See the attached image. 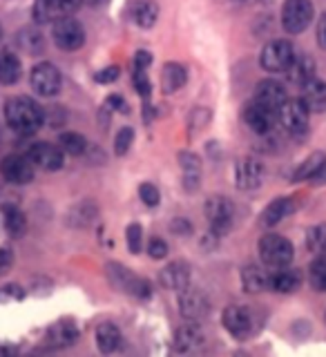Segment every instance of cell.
<instances>
[{
    "mask_svg": "<svg viewBox=\"0 0 326 357\" xmlns=\"http://www.w3.org/2000/svg\"><path fill=\"white\" fill-rule=\"evenodd\" d=\"M59 145L63 152L72 156H81L87 150V141L83 134H78V132H63L59 137Z\"/></svg>",
    "mask_w": 326,
    "mask_h": 357,
    "instance_id": "cell-36",
    "label": "cell"
},
{
    "mask_svg": "<svg viewBox=\"0 0 326 357\" xmlns=\"http://www.w3.org/2000/svg\"><path fill=\"white\" fill-rule=\"evenodd\" d=\"M309 284L318 293H326V255H320L309 266Z\"/></svg>",
    "mask_w": 326,
    "mask_h": 357,
    "instance_id": "cell-35",
    "label": "cell"
},
{
    "mask_svg": "<svg viewBox=\"0 0 326 357\" xmlns=\"http://www.w3.org/2000/svg\"><path fill=\"white\" fill-rule=\"evenodd\" d=\"M22 297H25V290L16 284H9L0 290V301H11V299H22Z\"/></svg>",
    "mask_w": 326,
    "mask_h": 357,
    "instance_id": "cell-45",
    "label": "cell"
},
{
    "mask_svg": "<svg viewBox=\"0 0 326 357\" xmlns=\"http://www.w3.org/2000/svg\"><path fill=\"white\" fill-rule=\"evenodd\" d=\"M98 217V208L96 204H92V201H78L76 206L70 208V212H67V226L72 228H78V230H85L89 226H94V221Z\"/></svg>",
    "mask_w": 326,
    "mask_h": 357,
    "instance_id": "cell-21",
    "label": "cell"
},
{
    "mask_svg": "<svg viewBox=\"0 0 326 357\" xmlns=\"http://www.w3.org/2000/svg\"><path fill=\"white\" fill-rule=\"evenodd\" d=\"M63 121H65V114H63V109L61 107H50V109H45V123H50L52 128H61L63 126Z\"/></svg>",
    "mask_w": 326,
    "mask_h": 357,
    "instance_id": "cell-46",
    "label": "cell"
},
{
    "mask_svg": "<svg viewBox=\"0 0 326 357\" xmlns=\"http://www.w3.org/2000/svg\"><path fill=\"white\" fill-rule=\"evenodd\" d=\"M141 239H143V232L139 223H130L128 230H126V241H128V248L132 255H139L141 252Z\"/></svg>",
    "mask_w": 326,
    "mask_h": 357,
    "instance_id": "cell-38",
    "label": "cell"
},
{
    "mask_svg": "<svg viewBox=\"0 0 326 357\" xmlns=\"http://www.w3.org/2000/svg\"><path fill=\"white\" fill-rule=\"evenodd\" d=\"M22 65L11 52H0V85H16L20 81Z\"/></svg>",
    "mask_w": 326,
    "mask_h": 357,
    "instance_id": "cell-27",
    "label": "cell"
},
{
    "mask_svg": "<svg viewBox=\"0 0 326 357\" xmlns=\"http://www.w3.org/2000/svg\"><path fill=\"white\" fill-rule=\"evenodd\" d=\"M286 98H288L286 87L279 81H273V78H264V81H260L255 87V100H257V103H262V105L271 107L275 112H279V107L284 105Z\"/></svg>",
    "mask_w": 326,
    "mask_h": 357,
    "instance_id": "cell-16",
    "label": "cell"
},
{
    "mask_svg": "<svg viewBox=\"0 0 326 357\" xmlns=\"http://www.w3.org/2000/svg\"><path fill=\"white\" fill-rule=\"evenodd\" d=\"M16 45H18L20 52H25L29 56H36V54H40L45 50V38H43V33L38 29L25 27V29H20L16 33Z\"/></svg>",
    "mask_w": 326,
    "mask_h": 357,
    "instance_id": "cell-31",
    "label": "cell"
},
{
    "mask_svg": "<svg viewBox=\"0 0 326 357\" xmlns=\"http://www.w3.org/2000/svg\"><path fill=\"white\" fill-rule=\"evenodd\" d=\"M309 116L311 109L302 98H286L284 105L277 112V119L282 121L286 132L293 134V137H304L309 132Z\"/></svg>",
    "mask_w": 326,
    "mask_h": 357,
    "instance_id": "cell-5",
    "label": "cell"
},
{
    "mask_svg": "<svg viewBox=\"0 0 326 357\" xmlns=\"http://www.w3.org/2000/svg\"><path fill=\"white\" fill-rule=\"evenodd\" d=\"M179 165H181V172H184V188L188 192L199 188L201 183V159L190 150L179 152Z\"/></svg>",
    "mask_w": 326,
    "mask_h": 357,
    "instance_id": "cell-22",
    "label": "cell"
},
{
    "mask_svg": "<svg viewBox=\"0 0 326 357\" xmlns=\"http://www.w3.org/2000/svg\"><path fill=\"white\" fill-rule=\"evenodd\" d=\"M179 312L190 321H201L210 312V301L204 290L186 286L179 290Z\"/></svg>",
    "mask_w": 326,
    "mask_h": 357,
    "instance_id": "cell-12",
    "label": "cell"
},
{
    "mask_svg": "<svg viewBox=\"0 0 326 357\" xmlns=\"http://www.w3.org/2000/svg\"><path fill=\"white\" fill-rule=\"evenodd\" d=\"M286 74H288V81L293 85L304 87L316 78V61H313L309 54H299V56L295 54V59L286 70Z\"/></svg>",
    "mask_w": 326,
    "mask_h": 357,
    "instance_id": "cell-19",
    "label": "cell"
},
{
    "mask_svg": "<svg viewBox=\"0 0 326 357\" xmlns=\"http://www.w3.org/2000/svg\"><path fill=\"white\" fill-rule=\"evenodd\" d=\"M208 121H210V112L206 107H197L193 112V116H190V126H193V132L195 130H201Z\"/></svg>",
    "mask_w": 326,
    "mask_h": 357,
    "instance_id": "cell-43",
    "label": "cell"
},
{
    "mask_svg": "<svg viewBox=\"0 0 326 357\" xmlns=\"http://www.w3.org/2000/svg\"><path fill=\"white\" fill-rule=\"evenodd\" d=\"M242 286L246 293H262V290L268 288V275L257 266H246L242 271Z\"/></svg>",
    "mask_w": 326,
    "mask_h": 357,
    "instance_id": "cell-33",
    "label": "cell"
},
{
    "mask_svg": "<svg viewBox=\"0 0 326 357\" xmlns=\"http://www.w3.org/2000/svg\"><path fill=\"white\" fill-rule=\"evenodd\" d=\"M132 83L134 87H137V92L143 96V98H148L150 96V81H148V74H145V70H137L134 67V72H132Z\"/></svg>",
    "mask_w": 326,
    "mask_h": 357,
    "instance_id": "cell-40",
    "label": "cell"
},
{
    "mask_svg": "<svg viewBox=\"0 0 326 357\" xmlns=\"http://www.w3.org/2000/svg\"><path fill=\"white\" fill-rule=\"evenodd\" d=\"M78 335H81V333H78V326L74 321L61 319V321L52 324V326L47 328V333H45V340H47L52 346H56V349H67V346L76 344Z\"/></svg>",
    "mask_w": 326,
    "mask_h": 357,
    "instance_id": "cell-17",
    "label": "cell"
},
{
    "mask_svg": "<svg viewBox=\"0 0 326 357\" xmlns=\"http://www.w3.org/2000/svg\"><path fill=\"white\" fill-rule=\"evenodd\" d=\"M188 81V72L181 63H168L161 72V87L165 94H175L177 89H181Z\"/></svg>",
    "mask_w": 326,
    "mask_h": 357,
    "instance_id": "cell-25",
    "label": "cell"
},
{
    "mask_svg": "<svg viewBox=\"0 0 326 357\" xmlns=\"http://www.w3.org/2000/svg\"><path fill=\"white\" fill-rule=\"evenodd\" d=\"M306 248L316 255H326V223H318L306 232Z\"/></svg>",
    "mask_w": 326,
    "mask_h": 357,
    "instance_id": "cell-37",
    "label": "cell"
},
{
    "mask_svg": "<svg viewBox=\"0 0 326 357\" xmlns=\"http://www.w3.org/2000/svg\"><path fill=\"white\" fill-rule=\"evenodd\" d=\"M295 59V50L293 45H290L288 40L284 38H277V40H271L266 45V47L262 50V67L266 72L271 74H282L286 72L290 63H293Z\"/></svg>",
    "mask_w": 326,
    "mask_h": 357,
    "instance_id": "cell-7",
    "label": "cell"
},
{
    "mask_svg": "<svg viewBox=\"0 0 326 357\" xmlns=\"http://www.w3.org/2000/svg\"><path fill=\"white\" fill-rule=\"evenodd\" d=\"M150 63H152V54L150 52L141 50V52H137V56H134V67H137V70H148Z\"/></svg>",
    "mask_w": 326,
    "mask_h": 357,
    "instance_id": "cell-48",
    "label": "cell"
},
{
    "mask_svg": "<svg viewBox=\"0 0 326 357\" xmlns=\"http://www.w3.org/2000/svg\"><path fill=\"white\" fill-rule=\"evenodd\" d=\"M54 3L59 5V9L63 11V16H70V14H74V11L81 9L83 0H54Z\"/></svg>",
    "mask_w": 326,
    "mask_h": 357,
    "instance_id": "cell-47",
    "label": "cell"
},
{
    "mask_svg": "<svg viewBox=\"0 0 326 357\" xmlns=\"http://www.w3.org/2000/svg\"><path fill=\"white\" fill-rule=\"evenodd\" d=\"M132 20L137 22L141 29H150L156 18H159V7H156L154 0H137L132 5Z\"/></svg>",
    "mask_w": 326,
    "mask_h": 357,
    "instance_id": "cell-29",
    "label": "cell"
},
{
    "mask_svg": "<svg viewBox=\"0 0 326 357\" xmlns=\"http://www.w3.org/2000/svg\"><path fill=\"white\" fill-rule=\"evenodd\" d=\"M31 18L36 20L38 25H50V22L63 18V11L59 9V5H56L54 0H34Z\"/></svg>",
    "mask_w": 326,
    "mask_h": 357,
    "instance_id": "cell-34",
    "label": "cell"
},
{
    "mask_svg": "<svg viewBox=\"0 0 326 357\" xmlns=\"http://www.w3.org/2000/svg\"><path fill=\"white\" fill-rule=\"evenodd\" d=\"M275 121H277V112L257 103V100H253V103L244 107V123L249 126L251 132L260 134V137H266V134L273 132Z\"/></svg>",
    "mask_w": 326,
    "mask_h": 357,
    "instance_id": "cell-14",
    "label": "cell"
},
{
    "mask_svg": "<svg viewBox=\"0 0 326 357\" xmlns=\"http://www.w3.org/2000/svg\"><path fill=\"white\" fill-rule=\"evenodd\" d=\"M105 268H108L110 282L119 290H123V293H128L137 299H150V295H152L150 282H145V279H141L139 275H134L132 271H128V268H123L121 264H114V261L108 264Z\"/></svg>",
    "mask_w": 326,
    "mask_h": 357,
    "instance_id": "cell-4",
    "label": "cell"
},
{
    "mask_svg": "<svg viewBox=\"0 0 326 357\" xmlns=\"http://www.w3.org/2000/svg\"><path fill=\"white\" fill-rule=\"evenodd\" d=\"M223 328H226L235 340H249L257 331L255 312L246 306H228L223 310Z\"/></svg>",
    "mask_w": 326,
    "mask_h": 357,
    "instance_id": "cell-6",
    "label": "cell"
},
{
    "mask_svg": "<svg viewBox=\"0 0 326 357\" xmlns=\"http://www.w3.org/2000/svg\"><path fill=\"white\" fill-rule=\"evenodd\" d=\"M206 219L210 223V232L215 237L228 234L235 223V204L223 195H215L206 201Z\"/></svg>",
    "mask_w": 326,
    "mask_h": 357,
    "instance_id": "cell-3",
    "label": "cell"
},
{
    "mask_svg": "<svg viewBox=\"0 0 326 357\" xmlns=\"http://www.w3.org/2000/svg\"><path fill=\"white\" fill-rule=\"evenodd\" d=\"M96 344H98V351L101 353H114L119 349V344H121V331L114 326V324H110V321H103V324H98V328H96Z\"/></svg>",
    "mask_w": 326,
    "mask_h": 357,
    "instance_id": "cell-30",
    "label": "cell"
},
{
    "mask_svg": "<svg viewBox=\"0 0 326 357\" xmlns=\"http://www.w3.org/2000/svg\"><path fill=\"white\" fill-rule=\"evenodd\" d=\"M85 5H89V7H96V9H101V7H105L110 0H83Z\"/></svg>",
    "mask_w": 326,
    "mask_h": 357,
    "instance_id": "cell-53",
    "label": "cell"
},
{
    "mask_svg": "<svg viewBox=\"0 0 326 357\" xmlns=\"http://www.w3.org/2000/svg\"><path fill=\"white\" fill-rule=\"evenodd\" d=\"M260 257H262L264 266L275 271V268H284V266L293 264L295 250H293V243H290L286 237L268 232L260 239Z\"/></svg>",
    "mask_w": 326,
    "mask_h": 357,
    "instance_id": "cell-2",
    "label": "cell"
},
{
    "mask_svg": "<svg viewBox=\"0 0 326 357\" xmlns=\"http://www.w3.org/2000/svg\"><path fill=\"white\" fill-rule=\"evenodd\" d=\"M132 141H134V130L132 128H123L119 134H117V141H114V152L119 156L128 154V150L132 148Z\"/></svg>",
    "mask_w": 326,
    "mask_h": 357,
    "instance_id": "cell-39",
    "label": "cell"
},
{
    "mask_svg": "<svg viewBox=\"0 0 326 357\" xmlns=\"http://www.w3.org/2000/svg\"><path fill=\"white\" fill-rule=\"evenodd\" d=\"M108 105H110L112 109H119V112H123V114H126V112H130V107L126 105V100H123V96H119V94L110 96V98H108Z\"/></svg>",
    "mask_w": 326,
    "mask_h": 357,
    "instance_id": "cell-50",
    "label": "cell"
},
{
    "mask_svg": "<svg viewBox=\"0 0 326 357\" xmlns=\"http://www.w3.org/2000/svg\"><path fill=\"white\" fill-rule=\"evenodd\" d=\"M11 261H14V255H11L9 248H0V271H7V268L11 266Z\"/></svg>",
    "mask_w": 326,
    "mask_h": 357,
    "instance_id": "cell-51",
    "label": "cell"
},
{
    "mask_svg": "<svg viewBox=\"0 0 326 357\" xmlns=\"http://www.w3.org/2000/svg\"><path fill=\"white\" fill-rule=\"evenodd\" d=\"M295 212V201L290 197H279L275 201L266 206V210L262 212V223L266 228L277 226L279 221H284L286 217H290Z\"/></svg>",
    "mask_w": 326,
    "mask_h": 357,
    "instance_id": "cell-23",
    "label": "cell"
},
{
    "mask_svg": "<svg viewBox=\"0 0 326 357\" xmlns=\"http://www.w3.org/2000/svg\"><path fill=\"white\" fill-rule=\"evenodd\" d=\"M302 286V273L295 268H275V273L268 277V288L275 290V293H295Z\"/></svg>",
    "mask_w": 326,
    "mask_h": 357,
    "instance_id": "cell-20",
    "label": "cell"
},
{
    "mask_svg": "<svg viewBox=\"0 0 326 357\" xmlns=\"http://www.w3.org/2000/svg\"><path fill=\"white\" fill-rule=\"evenodd\" d=\"M31 87L34 92L38 96H56L61 92V83H63V76L59 72V67L52 65V63H38L36 67L31 70Z\"/></svg>",
    "mask_w": 326,
    "mask_h": 357,
    "instance_id": "cell-10",
    "label": "cell"
},
{
    "mask_svg": "<svg viewBox=\"0 0 326 357\" xmlns=\"http://www.w3.org/2000/svg\"><path fill=\"white\" fill-rule=\"evenodd\" d=\"M3 221H5V228L11 237H22L27 230V219L22 215V210L14 204H7L3 208Z\"/></svg>",
    "mask_w": 326,
    "mask_h": 357,
    "instance_id": "cell-32",
    "label": "cell"
},
{
    "mask_svg": "<svg viewBox=\"0 0 326 357\" xmlns=\"http://www.w3.org/2000/svg\"><path fill=\"white\" fill-rule=\"evenodd\" d=\"M264 181V165L253 156H244L235 165V183L239 190H257Z\"/></svg>",
    "mask_w": 326,
    "mask_h": 357,
    "instance_id": "cell-15",
    "label": "cell"
},
{
    "mask_svg": "<svg viewBox=\"0 0 326 357\" xmlns=\"http://www.w3.org/2000/svg\"><path fill=\"white\" fill-rule=\"evenodd\" d=\"M324 167H326V154L313 152L309 159L295 170L293 181H316V178L324 172Z\"/></svg>",
    "mask_w": 326,
    "mask_h": 357,
    "instance_id": "cell-26",
    "label": "cell"
},
{
    "mask_svg": "<svg viewBox=\"0 0 326 357\" xmlns=\"http://www.w3.org/2000/svg\"><path fill=\"white\" fill-rule=\"evenodd\" d=\"M237 3H244V0H237Z\"/></svg>",
    "mask_w": 326,
    "mask_h": 357,
    "instance_id": "cell-55",
    "label": "cell"
},
{
    "mask_svg": "<svg viewBox=\"0 0 326 357\" xmlns=\"http://www.w3.org/2000/svg\"><path fill=\"white\" fill-rule=\"evenodd\" d=\"M0 40H3V27H0Z\"/></svg>",
    "mask_w": 326,
    "mask_h": 357,
    "instance_id": "cell-54",
    "label": "cell"
},
{
    "mask_svg": "<svg viewBox=\"0 0 326 357\" xmlns=\"http://www.w3.org/2000/svg\"><path fill=\"white\" fill-rule=\"evenodd\" d=\"M148 255L152 257V259H163V257L168 255V243L159 237H154L148 241Z\"/></svg>",
    "mask_w": 326,
    "mask_h": 357,
    "instance_id": "cell-42",
    "label": "cell"
},
{
    "mask_svg": "<svg viewBox=\"0 0 326 357\" xmlns=\"http://www.w3.org/2000/svg\"><path fill=\"white\" fill-rule=\"evenodd\" d=\"M119 74H121L119 67H117V65H112V67H105V70L96 72V74H94V81H96V83H114L117 78H119Z\"/></svg>",
    "mask_w": 326,
    "mask_h": 357,
    "instance_id": "cell-44",
    "label": "cell"
},
{
    "mask_svg": "<svg viewBox=\"0 0 326 357\" xmlns=\"http://www.w3.org/2000/svg\"><path fill=\"white\" fill-rule=\"evenodd\" d=\"M201 344H204V331L199 328L197 321L188 319V324H184V326L175 333V349L177 351H195Z\"/></svg>",
    "mask_w": 326,
    "mask_h": 357,
    "instance_id": "cell-24",
    "label": "cell"
},
{
    "mask_svg": "<svg viewBox=\"0 0 326 357\" xmlns=\"http://www.w3.org/2000/svg\"><path fill=\"white\" fill-rule=\"evenodd\" d=\"M52 36L54 43L59 45L61 50L65 52H74V50H81L83 43H85V29L78 20L70 18V16H63L54 22V29H52Z\"/></svg>",
    "mask_w": 326,
    "mask_h": 357,
    "instance_id": "cell-9",
    "label": "cell"
},
{
    "mask_svg": "<svg viewBox=\"0 0 326 357\" xmlns=\"http://www.w3.org/2000/svg\"><path fill=\"white\" fill-rule=\"evenodd\" d=\"M159 284L168 290H184L190 286V268L186 261H172L159 273Z\"/></svg>",
    "mask_w": 326,
    "mask_h": 357,
    "instance_id": "cell-18",
    "label": "cell"
},
{
    "mask_svg": "<svg viewBox=\"0 0 326 357\" xmlns=\"http://www.w3.org/2000/svg\"><path fill=\"white\" fill-rule=\"evenodd\" d=\"M27 156H29V161L34 165L40 167V170H45V172L61 170L63 163H65V156H63L61 145H54V143H47V141L34 143L31 148L27 150Z\"/></svg>",
    "mask_w": 326,
    "mask_h": 357,
    "instance_id": "cell-13",
    "label": "cell"
},
{
    "mask_svg": "<svg viewBox=\"0 0 326 357\" xmlns=\"http://www.w3.org/2000/svg\"><path fill=\"white\" fill-rule=\"evenodd\" d=\"M318 43H320V47L326 50V14L318 22Z\"/></svg>",
    "mask_w": 326,
    "mask_h": 357,
    "instance_id": "cell-52",
    "label": "cell"
},
{
    "mask_svg": "<svg viewBox=\"0 0 326 357\" xmlns=\"http://www.w3.org/2000/svg\"><path fill=\"white\" fill-rule=\"evenodd\" d=\"M302 100L306 103L311 112H326V83L313 78L309 85L302 87Z\"/></svg>",
    "mask_w": 326,
    "mask_h": 357,
    "instance_id": "cell-28",
    "label": "cell"
},
{
    "mask_svg": "<svg viewBox=\"0 0 326 357\" xmlns=\"http://www.w3.org/2000/svg\"><path fill=\"white\" fill-rule=\"evenodd\" d=\"M5 121L20 137H31L45 126V109L29 96H11L5 103Z\"/></svg>",
    "mask_w": 326,
    "mask_h": 357,
    "instance_id": "cell-1",
    "label": "cell"
},
{
    "mask_svg": "<svg viewBox=\"0 0 326 357\" xmlns=\"http://www.w3.org/2000/svg\"><path fill=\"white\" fill-rule=\"evenodd\" d=\"M316 9H313L311 0H286L282 7V25L288 33H302L309 25Z\"/></svg>",
    "mask_w": 326,
    "mask_h": 357,
    "instance_id": "cell-8",
    "label": "cell"
},
{
    "mask_svg": "<svg viewBox=\"0 0 326 357\" xmlns=\"http://www.w3.org/2000/svg\"><path fill=\"white\" fill-rule=\"evenodd\" d=\"M170 230L175 232V234H190L193 232V226H190V221H186V219H175L172 223H170Z\"/></svg>",
    "mask_w": 326,
    "mask_h": 357,
    "instance_id": "cell-49",
    "label": "cell"
},
{
    "mask_svg": "<svg viewBox=\"0 0 326 357\" xmlns=\"http://www.w3.org/2000/svg\"><path fill=\"white\" fill-rule=\"evenodd\" d=\"M139 197H141V201L145 206H156L159 204V190H156V185H152V183H141L139 185Z\"/></svg>",
    "mask_w": 326,
    "mask_h": 357,
    "instance_id": "cell-41",
    "label": "cell"
},
{
    "mask_svg": "<svg viewBox=\"0 0 326 357\" xmlns=\"http://www.w3.org/2000/svg\"><path fill=\"white\" fill-rule=\"evenodd\" d=\"M0 174L7 183L14 185H27L34 181V163L29 161V156L22 154H7L0 161Z\"/></svg>",
    "mask_w": 326,
    "mask_h": 357,
    "instance_id": "cell-11",
    "label": "cell"
}]
</instances>
